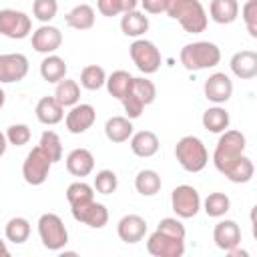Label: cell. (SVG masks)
<instances>
[{"label":"cell","mask_w":257,"mask_h":257,"mask_svg":"<svg viewBox=\"0 0 257 257\" xmlns=\"http://www.w3.org/2000/svg\"><path fill=\"white\" fill-rule=\"evenodd\" d=\"M167 14L177 20L189 34H201L209 24V16L201 0H169Z\"/></svg>","instance_id":"cell-1"},{"label":"cell","mask_w":257,"mask_h":257,"mask_svg":"<svg viewBox=\"0 0 257 257\" xmlns=\"http://www.w3.org/2000/svg\"><path fill=\"white\" fill-rule=\"evenodd\" d=\"M179 60L191 72L207 70V68H213L221 62V48L215 42H209V40L189 42L181 48Z\"/></svg>","instance_id":"cell-2"},{"label":"cell","mask_w":257,"mask_h":257,"mask_svg":"<svg viewBox=\"0 0 257 257\" xmlns=\"http://www.w3.org/2000/svg\"><path fill=\"white\" fill-rule=\"evenodd\" d=\"M157 98V86L153 84V80L145 78V76H133V82L126 90V94L120 98L122 108L126 112V116L139 118L145 110V106H149L151 102H155Z\"/></svg>","instance_id":"cell-3"},{"label":"cell","mask_w":257,"mask_h":257,"mask_svg":"<svg viewBox=\"0 0 257 257\" xmlns=\"http://www.w3.org/2000/svg\"><path fill=\"white\" fill-rule=\"evenodd\" d=\"M219 141L215 145L213 151V165L219 173H223L229 165H233L241 155H245V147H247V139L241 131H233L227 128L223 133H219Z\"/></svg>","instance_id":"cell-4"},{"label":"cell","mask_w":257,"mask_h":257,"mask_svg":"<svg viewBox=\"0 0 257 257\" xmlns=\"http://www.w3.org/2000/svg\"><path fill=\"white\" fill-rule=\"evenodd\" d=\"M175 157H177L179 165L187 173H201L207 167V163H209L207 147L195 135H187V137H183V139L177 141V145H175Z\"/></svg>","instance_id":"cell-5"},{"label":"cell","mask_w":257,"mask_h":257,"mask_svg":"<svg viewBox=\"0 0 257 257\" xmlns=\"http://www.w3.org/2000/svg\"><path fill=\"white\" fill-rule=\"evenodd\" d=\"M38 237L48 251H60L68 243V231L64 221L56 213H42L38 217Z\"/></svg>","instance_id":"cell-6"},{"label":"cell","mask_w":257,"mask_h":257,"mask_svg":"<svg viewBox=\"0 0 257 257\" xmlns=\"http://www.w3.org/2000/svg\"><path fill=\"white\" fill-rule=\"evenodd\" d=\"M128 54H131V60L135 62V66L143 74H153L161 68V52H159L157 44L147 38H137L128 46Z\"/></svg>","instance_id":"cell-7"},{"label":"cell","mask_w":257,"mask_h":257,"mask_svg":"<svg viewBox=\"0 0 257 257\" xmlns=\"http://www.w3.org/2000/svg\"><path fill=\"white\" fill-rule=\"evenodd\" d=\"M52 169V161L48 159V155L36 145L32 147V151L26 155L24 163H22V177L28 185L38 187L48 179V173Z\"/></svg>","instance_id":"cell-8"},{"label":"cell","mask_w":257,"mask_h":257,"mask_svg":"<svg viewBox=\"0 0 257 257\" xmlns=\"http://www.w3.org/2000/svg\"><path fill=\"white\" fill-rule=\"evenodd\" d=\"M171 209L179 219H193L201 211V195L191 185H179L171 193Z\"/></svg>","instance_id":"cell-9"},{"label":"cell","mask_w":257,"mask_h":257,"mask_svg":"<svg viewBox=\"0 0 257 257\" xmlns=\"http://www.w3.org/2000/svg\"><path fill=\"white\" fill-rule=\"evenodd\" d=\"M32 32V20L26 12L14 8L0 10V34L12 40H22Z\"/></svg>","instance_id":"cell-10"},{"label":"cell","mask_w":257,"mask_h":257,"mask_svg":"<svg viewBox=\"0 0 257 257\" xmlns=\"http://www.w3.org/2000/svg\"><path fill=\"white\" fill-rule=\"evenodd\" d=\"M147 251L155 257H181L185 253V239H175L155 229L147 239Z\"/></svg>","instance_id":"cell-11"},{"label":"cell","mask_w":257,"mask_h":257,"mask_svg":"<svg viewBox=\"0 0 257 257\" xmlns=\"http://www.w3.org/2000/svg\"><path fill=\"white\" fill-rule=\"evenodd\" d=\"M28 74V58L22 52H6L0 54V82H20Z\"/></svg>","instance_id":"cell-12"},{"label":"cell","mask_w":257,"mask_h":257,"mask_svg":"<svg viewBox=\"0 0 257 257\" xmlns=\"http://www.w3.org/2000/svg\"><path fill=\"white\" fill-rule=\"evenodd\" d=\"M96 120V110L92 104L88 102H76L74 106H70V110L64 116V124L66 131L72 135H82L86 133Z\"/></svg>","instance_id":"cell-13"},{"label":"cell","mask_w":257,"mask_h":257,"mask_svg":"<svg viewBox=\"0 0 257 257\" xmlns=\"http://www.w3.org/2000/svg\"><path fill=\"white\" fill-rule=\"evenodd\" d=\"M70 213L78 223L88 225L90 229H102L108 223V209L102 203H96L94 199L84 205L70 207Z\"/></svg>","instance_id":"cell-14"},{"label":"cell","mask_w":257,"mask_h":257,"mask_svg":"<svg viewBox=\"0 0 257 257\" xmlns=\"http://www.w3.org/2000/svg\"><path fill=\"white\" fill-rule=\"evenodd\" d=\"M205 98L213 104H225L233 94V80L225 72H213L203 84Z\"/></svg>","instance_id":"cell-15"},{"label":"cell","mask_w":257,"mask_h":257,"mask_svg":"<svg viewBox=\"0 0 257 257\" xmlns=\"http://www.w3.org/2000/svg\"><path fill=\"white\" fill-rule=\"evenodd\" d=\"M32 48L40 54H54L62 44V32L60 28L52 24H42L32 32Z\"/></svg>","instance_id":"cell-16"},{"label":"cell","mask_w":257,"mask_h":257,"mask_svg":"<svg viewBox=\"0 0 257 257\" xmlns=\"http://www.w3.org/2000/svg\"><path fill=\"white\" fill-rule=\"evenodd\" d=\"M116 235L124 243H131V245L139 243L147 235V221L141 215L128 213V215L120 217V221L116 223Z\"/></svg>","instance_id":"cell-17"},{"label":"cell","mask_w":257,"mask_h":257,"mask_svg":"<svg viewBox=\"0 0 257 257\" xmlns=\"http://www.w3.org/2000/svg\"><path fill=\"white\" fill-rule=\"evenodd\" d=\"M213 241L221 251H231L241 245V227L233 219H223L213 227Z\"/></svg>","instance_id":"cell-18"},{"label":"cell","mask_w":257,"mask_h":257,"mask_svg":"<svg viewBox=\"0 0 257 257\" xmlns=\"http://www.w3.org/2000/svg\"><path fill=\"white\" fill-rule=\"evenodd\" d=\"M231 72L241 80H251L257 76V52L255 50H239L229 60Z\"/></svg>","instance_id":"cell-19"},{"label":"cell","mask_w":257,"mask_h":257,"mask_svg":"<svg viewBox=\"0 0 257 257\" xmlns=\"http://www.w3.org/2000/svg\"><path fill=\"white\" fill-rule=\"evenodd\" d=\"M66 171L72 177H88L94 171V155L88 149H72L66 155Z\"/></svg>","instance_id":"cell-20"},{"label":"cell","mask_w":257,"mask_h":257,"mask_svg":"<svg viewBox=\"0 0 257 257\" xmlns=\"http://www.w3.org/2000/svg\"><path fill=\"white\" fill-rule=\"evenodd\" d=\"M34 114H36L38 122H42L46 126H52V124H58L64 118V106L54 96H42L36 102Z\"/></svg>","instance_id":"cell-21"},{"label":"cell","mask_w":257,"mask_h":257,"mask_svg":"<svg viewBox=\"0 0 257 257\" xmlns=\"http://www.w3.org/2000/svg\"><path fill=\"white\" fill-rule=\"evenodd\" d=\"M159 147H161L159 137L153 131H139V133L131 135V151L141 159H149V157L157 155Z\"/></svg>","instance_id":"cell-22"},{"label":"cell","mask_w":257,"mask_h":257,"mask_svg":"<svg viewBox=\"0 0 257 257\" xmlns=\"http://www.w3.org/2000/svg\"><path fill=\"white\" fill-rule=\"evenodd\" d=\"M149 26H151L149 16H145V12L141 10H128L120 16V30L124 36L141 38L149 30Z\"/></svg>","instance_id":"cell-23"},{"label":"cell","mask_w":257,"mask_h":257,"mask_svg":"<svg viewBox=\"0 0 257 257\" xmlns=\"http://www.w3.org/2000/svg\"><path fill=\"white\" fill-rule=\"evenodd\" d=\"M94 20H96V12L90 4H76L64 16L66 26H70L74 30H90L94 26Z\"/></svg>","instance_id":"cell-24"},{"label":"cell","mask_w":257,"mask_h":257,"mask_svg":"<svg viewBox=\"0 0 257 257\" xmlns=\"http://www.w3.org/2000/svg\"><path fill=\"white\" fill-rule=\"evenodd\" d=\"M209 16L217 24H231L239 16L237 0H209Z\"/></svg>","instance_id":"cell-25"},{"label":"cell","mask_w":257,"mask_h":257,"mask_svg":"<svg viewBox=\"0 0 257 257\" xmlns=\"http://www.w3.org/2000/svg\"><path fill=\"white\" fill-rule=\"evenodd\" d=\"M201 122H203L205 131L219 135V133H223V131L229 128V124H231V116H229V112H227L221 104H215V106H209V108L203 112Z\"/></svg>","instance_id":"cell-26"},{"label":"cell","mask_w":257,"mask_h":257,"mask_svg":"<svg viewBox=\"0 0 257 257\" xmlns=\"http://www.w3.org/2000/svg\"><path fill=\"white\" fill-rule=\"evenodd\" d=\"M104 135L110 143H126L133 135V120L128 116H110L104 122Z\"/></svg>","instance_id":"cell-27"},{"label":"cell","mask_w":257,"mask_h":257,"mask_svg":"<svg viewBox=\"0 0 257 257\" xmlns=\"http://www.w3.org/2000/svg\"><path fill=\"white\" fill-rule=\"evenodd\" d=\"M253 173H255V167H253V161L247 157V155H241L233 165H229L221 175L227 177L231 183H237V185H243V183H249L253 179Z\"/></svg>","instance_id":"cell-28"},{"label":"cell","mask_w":257,"mask_h":257,"mask_svg":"<svg viewBox=\"0 0 257 257\" xmlns=\"http://www.w3.org/2000/svg\"><path fill=\"white\" fill-rule=\"evenodd\" d=\"M40 76L50 82L56 84L58 80L66 78V62L64 58H60L58 54H46L40 62Z\"/></svg>","instance_id":"cell-29"},{"label":"cell","mask_w":257,"mask_h":257,"mask_svg":"<svg viewBox=\"0 0 257 257\" xmlns=\"http://www.w3.org/2000/svg\"><path fill=\"white\" fill-rule=\"evenodd\" d=\"M161 187H163L161 175L157 171H153V169H143L135 177V189L143 197H155L161 191Z\"/></svg>","instance_id":"cell-30"},{"label":"cell","mask_w":257,"mask_h":257,"mask_svg":"<svg viewBox=\"0 0 257 257\" xmlns=\"http://www.w3.org/2000/svg\"><path fill=\"white\" fill-rule=\"evenodd\" d=\"M201 209L213 217V219H221L227 215V211L231 209V199L221 193V191H215V193H209L205 197V201H201Z\"/></svg>","instance_id":"cell-31"},{"label":"cell","mask_w":257,"mask_h":257,"mask_svg":"<svg viewBox=\"0 0 257 257\" xmlns=\"http://www.w3.org/2000/svg\"><path fill=\"white\" fill-rule=\"evenodd\" d=\"M64 108L66 106H74L78 100H80V86L76 80L72 78H62L56 82V88H54V94H52Z\"/></svg>","instance_id":"cell-32"},{"label":"cell","mask_w":257,"mask_h":257,"mask_svg":"<svg viewBox=\"0 0 257 257\" xmlns=\"http://www.w3.org/2000/svg\"><path fill=\"white\" fill-rule=\"evenodd\" d=\"M131 82H133V74H131V72H126V70H114L112 74L106 76L104 86H106V90H108V94H110L112 98L120 100V98L126 94Z\"/></svg>","instance_id":"cell-33"},{"label":"cell","mask_w":257,"mask_h":257,"mask_svg":"<svg viewBox=\"0 0 257 257\" xmlns=\"http://www.w3.org/2000/svg\"><path fill=\"white\" fill-rule=\"evenodd\" d=\"M4 235L10 243L22 245L30 237V221L24 217H12L4 227Z\"/></svg>","instance_id":"cell-34"},{"label":"cell","mask_w":257,"mask_h":257,"mask_svg":"<svg viewBox=\"0 0 257 257\" xmlns=\"http://www.w3.org/2000/svg\"><path fill=\"white\" fill-rule=\"evenodd\" d=\"M92 199H94V187L84 183V181H74L66 189V201H68L70 207L84 205V203H88Z\"/></svg>","instance_id":"cell-35"},{"label":"cell","mask_w":257,"mask_h":257,"mask_svg":"<svg viewBox=\"0 0 257 257\" xmlns=\"http://www.w3.org/2000/svg\"><path fill=\"white\" fill-rule=\"evenodd\" d=\"M106 82V72L98 64H88L80 70V86L86 90H98Z\"/></svg>","instance_id":"cell-36"},{"label":"cell","mask_w":257,"mask_h":257,"mask_svg":"<svg viewBox=\"0 0 257 257\" xmlns=\"http://www.w3.org/2000/svg\"><path fill=\"white\" fill-rule=\"evenodd\" d=\"M38 147L48 155V159L52 161V165L58 163V161H62V141H60V137L54 131H44L42 137H40Z\"/></svg>","instance_id":"cell-37"},{"label":"cell","mask_w":257,"mask_h":257,"mask_svg":"<svg viewBox=\"0 0 257 257\" xmlns=\"http://www.w3.org/2000/svg\"><path fill=\"white\" fill-rule=\"evenodd\" d=\"M56 14H58L56 0H34L32 2V16L42 24H50V20H54Z\"/></svg>","instance_id":"cell-38"},{"label":"cell","mask_w":257,"mask_h":257,"mask_svg":"<svg viewBox=\"0 0 257 257\" xmlns=\"http://www.w3.org/2000/svg\"><path fill=\"white\" fill-rule=\"evenodd\" d=\"M92 187H94V191L100 193V195H110V193H114L116 187H118V177H116L114 171H110V169H102V171L96 173Z\"/></svg>","instance_id":"cell-39"},{"label":"cell","mask_w":257,"mask_h":257,"mask_svg":"<svg viewBox=\"0 0 257 257\" xmlns=\"http://www.w3.org/2000/svg\"><path fill=\"white\" fill-rule=\"evenodd\" d=\"M6 141H8V145H14V147H24V145H28L30 143V137H32V133H30V126L28 124H24V122H16V124H10L8 128H6Z\"/></svg>","instance_id":"cell-40"},{"label":"cell","mask_w":257,"mask_h":257,"mask_svg":"<svg viewBox=\"0 0 257 257\" xmlns=\"http://www.w3.org/2000/svg\"><path fill=\"white\" fill-rule=\"evenodd\" d=\"M157 231H161L165 235H171L175 239H185V235H187L185 225L181 223L179 217H165V219H161L159 225H157Z\"/></svg>","instance_id":"cell-41"},{"label":"cell","mask_w":257,"mask_h":257,"mask_svg":"<svg viewBox=\"0 0 257 257\" xmlns=\"http://www.w3.org/2000/svg\"><path fill=\"white\" fill-rule=\"evenodd\" d=\"M241 18L251 38H257V0H247L241 8Z\"/></svg>","instance_id":"cell-42"},{"label":"cell","mask_w":257,"mask_h":257,"mask_svg":"<svg viewBox=\"0 0 257 257\" xmlns=\"http://www.w3.org/2000/svg\"><path fill=\"white\" fill-rule=\"evenodd\" d=\"M96 8H98V12H100L102 16H106V18H112V16L122 14L118 0H96Z\"/></svg>","instance_id":"cell-43"},{"label":"cell","mask_w":257,"mask_h":257,"mask_svg":"<svg viewBox=\"0 0 257 257\" xmlns=\"http://www.w3.org/2000/svg\"><path fill=\"white\" fill-rule=\"evenodd\" d=\"M139 4L147 14H161V12H167L169 0H139Z\"/></svg>","instance_id":"cell-44"},{"label":"cell","mask_w":257,"mask_h":257,"mask_svg":"<svg viewBox=\"0 0 257 257\" xmlns=\"http://www.w3.org/2000/svg\"><path fill=\"white\" fill-rule=\"evenodd\" d=\"M118 4H120V12L124 14V12H128V10H137L139 0H118Z\"/></svg>","instance_id":"cell-45"},{"label":"cell","mask_w":257,"mask_h":257,"mask_svg":"<svg viewBox=\"0 0 257 257\" xmlns=\"http://www.w3.org/2000/svg\"><path fill=\"white\" fill-rule=\"evenodd\" d=\"M6 149H8V141H6V135H4V133H0V157L6 153Z\"/></svg>","instance_id":"cell-46"},{"label":"cell","mask_w":257,"mask_h":257,"mask_svg":"<svg viewBox=\"0 0 257 257\" xmlns=\"http://www.w3.org/2000/svg\"><path fill=\"white\" fill-rule=\"evenodd\" d=\"M6 255H10V251H8V247H6V241L0 237V257H6Z\"/></svg>","instance_id":"cell-47"},{"label":"cell","mask_w":257,"mask_h":257,"mask_svg":"<svg viewBox=\"0 0 257 257\" xmlns=\"http://www.w3.org/2000/svg\"><path fill=\"white\" fill-rule=\"evenodd\" d=\"M4 102H6V92H4L2 88H0V108L4 106Z\"/></svg>","instance_id":"cell-48"}]
</instances>
